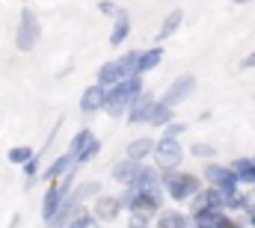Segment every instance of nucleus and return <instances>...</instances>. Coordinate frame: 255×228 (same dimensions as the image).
Here are the masks:
<instances>
[{
    "label": "nucleus",
    "instance_id": "f257e3e1",
    "mask_svg": "<svg viewBox=\"0 0 255 228\" xmlns=\"http://www.w3.org/2000/svg\"><path fill=\"white\" fill-rule=\"evenodd\" d=\"M142 92V83H139V77H130L125 83H116V86H110L107 89V95H104V110L113 115H122L136 101V95Z\"/></svg>",
    "mask_w": 255,
    "mask_h": 228
},
{
    "label": "nucleus",
    "instance_id": "f03ea898",
    "mask_svg": "<svg viewBox=\"0 0 255 228\" xmlns=\"http://www.w3.org/2000/svg\"><path fill=\"white\" fill-rule=\"evenodd\" d=\"M130 77H136V54H125V57L113 59V62H104L98 68V86L101 89H110L116 83H125Z\"/></svg>",
    "mask_w": 255,
    "mask_h": 228
},
{
    "label": "nucleus",
    "instance_id": "7ed1b4c3",
    "mask_svg": "<svg viewBox=\"0 0 255 228\" xmlns=\"http://www.w3.org/2000/svg\"><path fill=\"white\" fill-rule=\"evenodd\" d=\"M154 160H157L160 175L178 172L181 160H184V148H181L178 136H166V133H163V139H154Z\"/></svg>",
    "mask_w": 255,
    "mask_h": 228
},
{
    "label": "nucleus",
    "instance_id": "20e7f679",
    "mask_svg": "<svg viewBox=\"0 0 255 228\" xmlns=\"http://www.w3.org/2000/svg\"><path fill=\"white\" fill-rule=\"evenodd\" d=\"M39 39H42V27H39V18H36V12L27 6V9H21V21H18L15 45H18V51L30 54V51L39 45Z\"/></svg>",
    "mask_w": 255,
    "mask_h": 228
},
{
    "label": "nucleus",
    "instance_id": "39448f33",
    "mask_svg": "<svg viewBox=\"0 0 255 228\" xmlns=\"http://www.w3.org/2000/svg\"><path fill=\"white\" fill-rule=\"evenodd\" d=\"M163 184H166V190H169V196L175 199V202H187L193 199L202 187H199V178L190 175V172H172V175H163Z\"/></svg>",
    "mask_w": 255,
    "mask_h": 228
},
{
    "label": "nucleus",
    "instance_id": "423d86ee",
    "mask_svg": "<svg viewBox=\"0 0 255 228\" xmlns=\"http://www.w3.org/2000/svg\"><path fill=\"white\" fill-rule=\"evenodd\" d=\"M122 205L130 208V214L133 217H142V220H151V217H157L160 214V196H154V193H128L125 199H122Z\"/></svg>",
    "mask_w": 255,
    "mask_h": 228
},
{
    "label": "nucleus",
    "instance_id": "0eeeda50",
    "mask_svg": "<svg viewBox=\"0 0 255 228\" xmlns=\"http://www.w3.org/2000/svg\"><path fill=\"white\" fill-rule=\"evenodd\" d=\"M193 92H196V77H193V74H181V77H175V80L169 83V89L163 92L160 104L169 107V110H175L178 104H184V101L190 98Z\"/></svg>",
    "mask_w": 255,
    "mask_h": 228
},
{
    "label": "nucleus",
    "instance_id": "6e6552de",
    "mask_svg": "<svg viewBox=\"0 0 255 228\" xmlns=\"http://www.w3.org/2000/svg\"><path fill=\"white\" fill-rule=\"evenodd\" d=\"M205 178H208V184H211L214 190H220L223 196H229V193L238 190V178H235V172L229 169V166L208 163V166H205Z\"/></svg>",
    "mask_w": 255,
    "mask_h": 228
},
{
    "label": "nucleus",
    "instance_id": "1a4fd4ad",
    "mask_svg": "<svg viewBox=\"0 0 255 228\" xmlns=\"http://www.w3.org/2000/svg\"><path fill=\"white\" fill-rule=\"evenodd\" d=\"M130 190L133 193H154V196H160V172L139 163V169H136L133 181H130Z\"/></svg>",
    "mask_w": 255,
    "mask_h": 228
},
{
    "label": "nucleus",
    "instance_id": "9d476101",
    "mask_svg": "<svg viewBox=\"0 0 255 228\" xmlns=\"http://www.w3.org/2000/svg\"><path fill=\"white\" fill-rule=\"evenodd\" d=\"M122 214V199L116 196H98L95 199V208H92V217L98 223H116Z\"/></svg>",
    "mask_w": 255,
    "mask_h": 228
},
{
    "label": "nucleus",
    "instance_id": "9b49d317",
    "mask_svg": "<svg viewBox=\"0 0 255 228\" xmlns=\"http://www.w3.org/2000/svg\"><path fill=\"white\" fill-rule=\"evenodd\" d=\"M154 95L151 92H139L136 95V101L130 104V113H128V124H139V121H148V115H151V110H154Z\"/></svg>",
    "mask_w": 255,
    "mask_h": 228
},
{
    "label": "nucleus",
    "instance_id": "f8f14e48",
    "mask_svg": "<svg viewBox=\"0 0 255 228\" xmlns=\"http://www.w3.org/2000/svg\"><path fill=\"white\" fill-rule=\"evenodd\" d=\"M104 95H107V89H101L98 83H95V86H89V89L80 95V110H83V113L104 110Z\"/></svg>",
    "mask_w": 255,
    "mask_h": 228
},
{
    "label": "nucleus",
    "instance_id": "ddd939ff",
    "mask_svg": "<svg viewBox=\"0 0 255 228\" xmlns=\"http://www.w3.org/2000/svg\"><path fill=\"white\" fill-rule=\"evenodd\" d=\"M160 62H163V48H148V51L136 54V77H139V74L154 71Z\"/></svg>",
    "mask_w": 255,
    "mask_h": 228
},
{
    "label": "nucleus",
    "instance_id": "4468645a",
    "mask_svg": "<svg viewBox=\"0 0 255 228\" xmlns=\"http://www.w3.org/2000/svg\"><path fill=\"white\" fill-rule=\"evenodd\" d=\"M148 154H154V139H151V136L130 139V145H128V160L142 163V157H148Z\"/></svg>",
    "mask_w": 255,
    "mask_h": 228
},
{
    "label": "nucleus",
    "instance_id": "2eb2a0df",
    "mask_svg": "<svg viewBox=\"0 0 255 228\" xmlns=\"http://www.w3.org/2000/svg\"><path fill=\"white\" fill-rule=\"evenodd\" d=\"M187 226H190V220L181 211H160L157 220H154V228H187Z\"/></svg>",
    "mask_w": 255,
    "mask_h": 228
},
{
    "label": "nucleus",
    "instance_id": "dca6fc26",
    "mask_svg": "<svg viewBox=\"0 0 255 228\" xmlns=\"http://www.w3.org/2000/svg\"><path fill=\"white\" fill-rule=\"evenodd\" d=\"M181 21H184V12H181V9H172V12L163 18L160 30H157V36H154V39H157V45H160V42H166V39H169V36L181 27Z\"/></svg>",
    "mask_w": 255,
    "mask_h": 228
},
{
    "label": "nucleus",
    "instance_id": "f3484780",
    "mask_svg": "<svg viewBox=\"0 0 255 228\" xmlns=\"http://www.w3.org/2000/svg\"><path fill=\"white\" fill-rule=\"evenodd\" d=\"M74 166H77V163H74V157H71V154H63V157H57V160L51 163V169L45 172V181H51V184H54V181L65 178Z\"/></svg>",
    "mask_w": 255,
    "mask_h": 228
},
{
    "label": "nucleus",
    "instance_id": "a211bd4d",
    "mask_svg": "<svg viewBox=\"0 0 255 228\" xmlns=\"http://www.w3.org/2000/svg\"><path fill=\"white\" fill-rule=\"evenodd\" d=\"M95 139H98V136H95L92 130H86V127L74 133V139H71V145H68V154L74 157V163H77V160H80V154L89 148V142H95Z\"/></svg>",
    "mask_w": 255,
    "mask_h": 228
},
{
    "label": "nucleus",
    "instance_id": "6ab92c4d",
    "mask_svg": "<svg viewBox=\"0 0 255 228\" xmlns=\"http://www.w3.org/2000/svg\"><path fill=\"white\" fill-rule=\"evenodd\" d=\"M128 36H130V21H128V12H125V15H119V18H116V24H113V33H110V45H113V48L125 45Z\"/></svg>",
    "mask_w": 255,
    "mask_h": 228
},
{
    "label": "nucleus",
    "instance_id": "aec40b11",
    "mask_svg": "<svg viewBox=\"0 0 255 228\" xmlns=\"http://www.w3.org/2000/svg\"><path fill=\"white\" fill-rule=\"evenodd\" d=\"M136 169H139V163H133V160H122V163L113 166V178H116L119 184H128V187H130V181H133Z\"/></svg>",
    "mask_w": 255,
    "mask_h": 228
},
{
    "label": "nucleus",
    "instance_id": "412c9836",
    "mask_svg": "<svg viewBox=\"0 0 255 228\" xmlns=\"http://www.w3.org/2000/svg\"><path fill=\"white\" fill-rule=\"evenodd\" d=\"M148 124H154V127H169V124H172V110L157 101L154 110H151V115H148Z\"/></svg>",
    "mask_w": 255,
    "mask_h": 228
},
{
    "label": "nucleus",
    "instance_id": "4be33fe9",
    "mask_svg": "<svg viewBox=\"0 0 255 228\" xmlns=\"http://www.w3.org/2000/svg\"><path fill=\"white\" fill-rule=\"evenodd\" d=\"M30 160H33V148H30V145H15V148H9V163L27 166Z\"/></svg>",
    "mask_w": 255,
    "mask_h": 228
},
{
    "label": "nucleus",
    "instance_id": "5701e85b",
    "mask_svg": "<svg viewBox=\"0 0 255 228\" xmlns=\"http://www.w3.org/2000/svg\"><path fill=\"white\" fill-rule=\"evenodd\" d=\"M68 228H95V217H92V211H86V208L80 205V208H77V214L71 217Z\"/></svg>",
    "mask_w": 255,
    "mask_h": 228
},
{
    "label": "nucleus",
    "instance_id": "b1692460",
    "mask_svg": "<svg viewBox=\"0 0 255 228\" xmlns=\"http://www.w3.org/2000/svg\"><path fill=\"white\" fill-rule=\"evenodd\" d=\"M98 190H101V184H98V181H89V184H83V187H80V190H77V193H74L71 199H74V202L80 205L83 199H89V196H95Z\"/></svg>",
    "mask_w": 255,
    "mask_h": 228
},
{
    "label": "nucleus",
    "instance_id": "393cba45",
    "mask_svg": "<svg viewBox=\"0 0 255 228\" xmlns=\"http://www.w3.org/2000/svg\"><path fill=\"white\" fill-rule=\"evenodd\" d=\"M190 151L196 157H214V154H217V148H214L211 142H196V145H190Z\"/></svg>",
    "mask_w": 255,
    "mask_h": 228
},
{
    "label": "nucleus",
    "instance_id": "a878e982",
    "mask_svg": "<svg viewBox=\"0 0 255 228\" xmlns=\"http://www.w3.org/2000/svg\"><path fill=\"white\" fill-rule=\"evenodd\" d=\"M98 9H101L104 15H110V18H119V15H125V9H122V6H116V3H110V0H101V3H98Z\"/></svg>",
    "mask_w": 255,
    "mask_h": 228
},
{
    "label": "nucleus",
    "instance_id": "bb28decb",
    "mask_svg": "<svg viewBox=\"0 0 255 228\" xmlns=\"http://www.w3.org/2000/svg\"><path fill=\"white\" fill-rule=\"evenodd\" d=\"M98 151H101V142H98V139H95V142H89V148H86V151L80 154V160H77V166H80V163H89V160H92V157H95Z\"/></svg>",
    "mask_w": 255,
    "mask_h": 228
},
{
    "label": "nucleus",
    "instance_id": "cd10ccee",
    "mask_svg": "<svg viewBox=\"0 0 255 228\" xmlns=\"http://www.w3.org/2000/svg\"><path fill=\"white\" fill-rule=\"evenodd\" d=\"M214 228H241V223H235V217H229V214H223L217 223H214Z\"/></svg>",
    "mask_w": 255,
    "mask_h": 228
},
{
    "label": "nucleus",
    "instance_id": "c85d7f7f",
    "mask_svg": "<svg viewBox=\"0 0 255 228\" xmlns=\"http://www.w3.org/2000/svg\"><path fill=\"white\" fill-rule=\"evenodd\" d=\"M241 68H244V71H247V68H255V51H253L247 59H244V62H241Z\"/></svg>",
    "mask_w": 255,
    "mask_h": 228
},
{
    "label": "nucleus",
    "instance_id": "c756f323",
    "mask_svg": "<svg viewBox=\"0 0 255 228\" xmlns=\"http://www.w3.org/2000/svg\"><path fill=\"white\" fill-rule=\"evenodd\" d=\"M181 130H184V124H169V133H166V136H178Z\"/></svg>",
    "mask_w": 255,
    "mask_h": 228
},
{
    "label": "nucleus",
    "instance_id": "7c9ffc66",
    "mask_svg": "<svg viewBox=\"0 0 255 228\" xmlns=\"http://www.w3.org/2000/svg\"><path fill=\"white\" fill-rule=\"evenodd\" d=\"M250 226L255 228V211H250Z\"/></svg>",
    "mask_w": 255,
    "mask_h": 228
},
{
    "label": "nucleus",
    "instance_id": "2f4dec72",
    "mask_svg": "<svg viewBox=\"0 0 255 228\" xmlns=\"http://www.w3.org/2000/svg\"><path fill=\"white\" fill-rule=\"evenodd\" d=\"M232 3H238V6H244V3H250V0H232Z\"/></svg>",
    "mask_w": 255,
    "mask_h": 228
}]
</instances>
